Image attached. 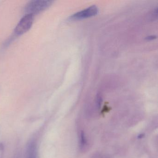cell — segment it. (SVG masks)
<instances>
[{"label": "cell", "mask_w": 158, "mask_h": 158, "mask_svg": "<svg viewBox=\"0 0 158 158\" xmlns=\"http://www.w3.org/2000/svg\"><path fill=\"white\" fill-rule=\"evenodd\" d=\"M52 3V1L50 0H33L26 4L25 11L27 14L34 15L48 9Z\"/></svg>", "instance_id": "1"}, {"label": "cell", "mask_w": 158, "mask_h": 158, "mask_svg": "<svg viewBox=\"0 0 158 158\" xmlns=\"http://www.w3.org/2000/svg\"><path fill=\"white\" fill-rule=\"evenodd\" d=\"M98 11V7L96 5H92L73 15L70 17L69 20H78L89 18L97 15Z\"/></svg>", "instance_id": "3"}, {"label": "cell", "mask_w": 158, "mask_h": 158, "mask_svg": "<svg viewBox=\"0 0 158 158\" xmlns=\"http://www.w3.org/2000/svg\"><path fill=\"white\" fill-rule=\"evenodd\" d=\"M34 21V15L26 14L23 17L15 27V32L17 35L26 33L31 28Z\"/></svg>", "instance_id": "2"}, {"label": "cell", "mask_w": 158, "mask_h": 158, "mask_svg": "<svg viewBox=\"0 0 158 158\" xmlns=\"http://www.w3.org/2000/svg\"><path fill=\"white\" fill-rule=\"evenodd\" d=\"M156 38H157V37L155 35L149 36L146 37V39L148 40H152L156 39Z\"/></svg>", "instance_id": "5"}, {"label": "cell", "mask_w": 158, "mask_h": 158, "mask_svg": "<svg viewBox=\"0 0 158 158\" xmlns=\"http://www.w3.org/2000/svg\"><path fill=\"white\" fill-rule=\"evenodd\" d=\"M87 141L85 137V134L81 131L80 135V147L81 149H83L86 146Z\"/></svg>", "instance_id": "4"}]
</instances>
